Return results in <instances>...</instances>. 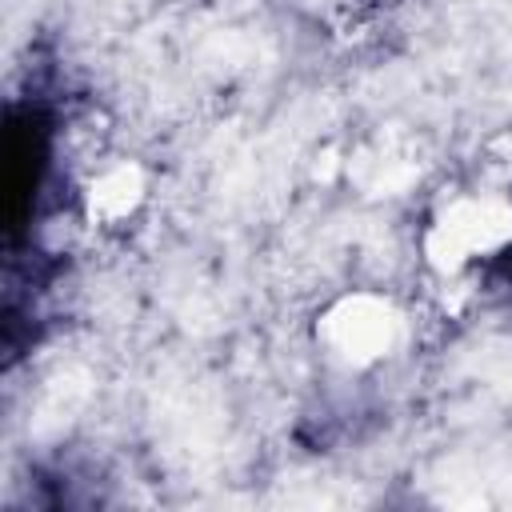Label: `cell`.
Returning a JSON list of instances; mask_svg holds the SVG:
<instances>
[{
	"label": "cell",
	"mask_w": 512,
	"mask_h": 512,
	"mask_svg": "<svg viewBox=\"0 0 512 512\" xmlns=\"http://www.w3.org/2000/svg\"><path fill=\"white\" fill-rule=\"evenodd\" d=\"M512 244V200L496 192L456 196L436 212L424 232V252L436 268L460 272L472 260L500 256Z\"/></svg>",
	"instance_id": "obj_1"
},
{
	"label": "cell",
	"mask_w": 512,
	"mask_h": 512,
	"mask_svg": "<svg viewBox=\"0 0 512 512\" xmlns=\"http://www.w3.org/2000/svg\"><path fill=\"white\" fill-rule=\"evenodd\" d=\"M320 340L328 348V356H336L348 368H368L376 360H384L396 340H400V316L388 300L380 296H348L340 304H332L320 320Z\"/></svg>",
	"instance_id": "obj_2"
},
{
	"label": "cell",
	"mask_w": 512,
	"mask_h": 512,
	"mask_svg": "<svg viewBox=\"0 0 512 512\" xmlns=\"http://www.w3.org/2000/svg\"><path fill=\"white\" fill-rule=\"evenodd\" d=\"M140 200H144V172L128 160L96 172L88 180V192H84V208L100 224H116V220L132 216L140 208Z\"/></svg>",
	"instance_id": "obj_3"
}]
</instances>
